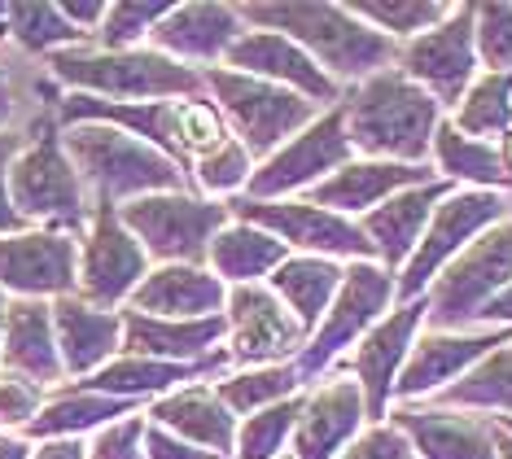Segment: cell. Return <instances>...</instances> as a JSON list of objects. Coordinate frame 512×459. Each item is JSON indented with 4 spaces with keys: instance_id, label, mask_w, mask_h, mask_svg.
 Returning a JSON list of instances; mask_svg holds the SVG:
<instances>
[{
    "instance_id": "ffe728a7",
    "label": "cell",
    "mask_w": 512,
    "mask_h": 459,
    "mask_svg": "<svg viewBox=\"0 0 512 459\" xmlns=\"http://www.w3.org/2000/svg\"><path fill=\"white\" fill-rule=\"evenodd\" d=\"M219 306H224L219 276L184 263L154 267L127 298V311L154 315V320H211V315H219Z\"/></svg>"
},
{
    "instance_id": "e575fe53",
    "label": "cell",
    "mask_w": 512,
    "mask_h": 459,
    "mask_svg": "<svg viewBox=\"0 0 512 459\" xmlns=\"http://www.w3.org/2000/svg\"><path fill=\"white\" fill-rule=\"evenodd\" d=\"M456 132L464 136H512V75H486L460 105Z\"/></svg>"
},
{
    "instance_id": "603a6c76",
    "label": "cell",
    "mask_w": 512,
    "mask_h": 459,
    "mask_svg": "<svg viewBox=\"0 0 512 459\" xmlns=\"http://www.w3.org/2000/svg\"><path fill=\"white\" fill-rule=\"evenodd\" d=\"M425 315V302H407L399 315H390L386 324H377L372 333L364 337V346H359L355 355V372H359V390H364V407L372 416H381L386 411V398L394 390V381H399L403 363H407V346H412V333L416 324H421Z\"/></svg>"
},
{
    "instance_id": "cb8c5ba5",
    "label": "cell",
    "mask_w": 512,
    "mask_h": 459,
    "mask_svg": "<svg viewBox=\"0 0 512 459\" xmlns=\"http://www.w3.org/2000/svg\"><path fill=\"white\" fill-rule=\"evenodd\" d=\"M224 333H228L224 315H211V320H154V315L123 311V355L136 359L197 363Z\"/></svg>"
},
{
    "instance_id": "ba28073f",
    "label": "cell",
    "mask_w": 512,
    "mask_h": 459,
    "mask_svg": "<svg viewBox=\"0 0 512 459\" xmlns=\"http://www.w3.org/2000/svg\"><path fill=\"white\" fill-rule=\"evenodd\" d=\"M202 79L219 97V110L228 114V123L246 140V153H267L285 145L316 114V105L307 97H298L281 84H267V79L241 75V70H206Z\"/></svg>"
},
{
    "instance_id": "f5cc1de1",
    "label": "cell",
    "mask_w": 512,
    "mask_h": 459,
    "mask_svg": "<svg viewBox=\"0 0 512 459\" xmlns=\"http://www.w3.org/2000/svg\"><path fill=\"white\" fill-rule=\"evenodd\" d=\"M495 459H512V438H508L504 429L495 433Z\"/></svg>"
},
{
    "instance_id": "5b68a950",
    "label": "cell",
    "mask_w": 512,
    "mask_h": 459,
    "mask_svg": "<svg viewBox=\"0 0 512 459\" xmlns=\"http://www.w3.org/2000/svg\"><path fill=\"white\" fill-rule=\"evenodd\" d=\"M241 18H254L263 27H276L289 40L307 44L320 57V70L337 79H359V75H377L386 62L399 57L390 35L364 27L346 5H241Z\"/></svg>"
},
{
    "instance_id": "c3c4849f",
    "label": "cell",
    "mask_w": 512,
    "mask_h": 459,
    "mask_svg": "<svg viewBox=\"0 0 512 459\" xmlns=\"http://www.w3.org/2000/svg\"><path fill=\"white\" fill-rule=\"evenodd\" d=\"M31 446H36L31 459H88L84 438H57V442H31Z\"/></svg>"
},
{
    "instance_id": "4fadbf2b",
    "label": "cell",
    "mask_w": 512,
    "mask_h": 459,
    "mask_svg": "<svg viewBox=\"0 0 512 459\" xmlns=\"http://www.w3.org/2000/svg\"><path fill=\"white\" fill-rule=\"evenodd\" d=\"M499 215H504V197L499 193H456V197H447V202L438 206V215L429 219L421 250H416V258L407 263V276H399V298L403 302L421 298V289L434 280L438 267L447 263L473 232L491 228Z\"/></svg>"
},
{
    "instance_id": "681fc988",
    "label": "cell",
    "mask_w": 512,
    "mask_h": 459,
    "mask_svg": "<svg viewBox=\"0 0 512 459\" xmlns=\"http://www.w3.org/2000/svg\"><path fill=\"white\" fill-rule=\"evenodd\" d=\"M477 320H499V324H512V285L508 289H499L491 302L482 306V315Z\"/></svg>"
},
{
    "instance_id": "f1b7e54d",
    "label": "cell",
    "mask_w": 512,
    "mask_h": 459,
    "mask_svg": "<svg viewBox=\"0 0 512 459\" xmlns=\"http://www.w3.org/2000/svg\"><path fill=\"white\" fill-rule=\"evenodd\" d=\"M447 197V184H425V188H407V193H394L386 206H377L368 215V223L359 232L372 241L386 263H403L407 250L421 241L425 223L434 219V202Z\"/></svg>"
},
{
    "instance_id": "d6986e66",
    "label": "cell",
    "mask_w": 512,
    "mask_h": 459,
    "mask_svg": "<svg viewBox=\"0 0 512 459\" xmlns=\"http://www.w3.org/2000/svg\"><path fill=\"white\" fill-rule=\"evenodd\" d=\"M228 66L241 75L267 79V84H285L289 92L307 101H337V79L311 62L289 35L281 31H250L228 49Z\"/></svg>"
},
{
    "instance_id": "7dc6e473",
    "label": "cell",
    "mask_w": 512,
    "mask_h": 459,
    "mask_svg": "<svg viewBox=\"0 0 512 459\" xmlns=\"http://www.w3.org/2000/svg\"><path fill=\"white\" fill-rule=\"evenodd\" d=\"M145 459H219V455L202 451V446L184 442V438H176V433H167L158 425H149L145 429Z\"/></svg>"
},
{
    "instance_id": "5bb4252c",
    "label": "cell",
    "mask_w": 512,
    "mask_h": 459,
    "mask_svg": "<svg viewBox=\"0 0 512 459\" xmlns=\"http://www.w3.org/2000/svg\"><path fill=\"white\" fill-rule=\"evenodd\" d=\"M53 333L62 372L71 385L88 381L92 372H101L123 355V311H101L79 293H66L53 302Z\"/></svg>"
},
{
    "instance_id": "4dcf8cb0",
    "label": "cell",
    "mask_w": 512,
    "mask_h": 459,
    "mask_svg": "<svg viewBox=\"0 0 512 459\" xmlns=\"http://www.w3.org/2000/svg\"><path fill=\"white\" fill-rule=\"evenodd\" d=\"M342 280H346L342 267L324 263V258L302 254V258H285V263L276 267L272 289L285 298V306H289V311H294V320H298V324L311 333L320 315L329 311L333 293L342 289Z\"/></svg>"
},
{
    "instance_id": "f6af8a7d",
    "label": "cell",
    "mask_w": 512,
    "mask_h": 459,
    "mask_svg": "<svg viewBox=\"0 0 512 459\" xmlns=\"http://www.w3.org/2000/svg\"><path fill=\"white\" fill-rule=\"evenodd\" d=\"M27 136V127H0V237H14V232H27V219L14 210V197H9V162Z\"/></svg>"
},
{
    "instance_id": "7402d4cb",
    "label": "cell",
    "mask_w": 512,
    "mask_h": 459,
    "mask_svg": "<svg viewBox=\"0 0 512 459\" xmlns=\"http://www.w3.org/2000/svg\"><path fill=\"white\" fill-rule=\"evenodd\" d=\"M237 9L224 5H171V14L154 27V49L176 62H211L237 44Z\"/></svg>"
},
{
    "instance_id": "60d3db41",
    "label": "cell",
    "mask_w": 512,
    "mask_h": 459,
    "mask_svg": "<svg viewBox=\"0 0 512 459\" xmlns=\"http://www.w3.org/2000/svg\"><path fill=\"white\" fill-rule=\"evenodd\" d=\"M473 44L495 75H512V5L473 9Z\"/></svg>"
},
{
    "instance_id": "f546056e",
    "label": "cell",
    "mask_w": 512,
    "mask_h": 459,
    "mask_svg": "<svg viewBox=\"0 0 512 459\" xmlns=\"http://www.w3.org/2000/svg\"><path fill=\"white\" fill-rule=\"evenodd\" d=\"M394 420L416 438V451L425 459H495V433L477 420L442 411H399Z\"/></svg>"
},
{
    "instance_id": "9a60e30c",
    "label": "cell",
    "mask_w": 512,
    "mask_h": 459,
    "mask_svg": "<svg viewBox=\"0 0 512 459\" xmlns=\"http://www.w3.org/2000/svg\"><path fill=\"white\" fill-rule=\"evenodd\" d=\"M477 66V44H473V5H460L451 22H438L429 35L412 40L403 49V70L407 79L429 88V97L460 101L469 88Z\"/></svg>"
},
{
    "instance_id": "7bdbcfd3",
    "label": "cell",
    "mask_w": 512,
    "mask_h": 459,
    "mask_svg": "<svg viewBox=\"0 0 512 459\" xmlns=\"http://www.w3.org/2000/svg\"><path fill=\"white\" fill-rule=\"evenodd\" d=\"M246 162H250L246 145H232V140H224L219 149H211L206 158L193 162V180L202 184L206 193H232V188L246 184Z\"/></svg>"
},
{
    "instance_id": "d590c367",
    "label": "cell",
    "mask_w": 512,
    "mask_h": 459,
    "mask_svg": "<svg viewBox=\"0 0 512 459\" xmlns=\"http://www.w3.org/2000/svg\"><path fill=\"white\" fill-rule=\"evenodd\" d=\"M451 407H491V411H512V346L491 350L482 368H473L460 385L442 394Z\"/></svg>"
},
{
    "instance_id": "74e56055",
    "label": "cell",
    "mask_w": 512,
    "mask_h": 459,
    "mask_svg": "<svg viewBox=\"0 0 512 459\" xmlns=\"http://www.w3.org/2000/svg\"><path fill=\"white\" fill-rule=\"evenodd\" d=\"M171 14V5L162 0H123V5H106V22L97 31V49L123 53L136 49L145 35H154V27Z\"/></svg>"
},
{
    "instance_id": "44dd1931",
    "label": "cell",
    "mask_w": 512,
    "mask_h": 459,
    "mask_svg": "<svg viewBox=\"0 0 512 459\" xmlns=\"http://www.w3.org/2000/svg\"><path fill=\"white\" fill-rule=\"evenodd\" d=\"M149 425L176 433V438L202 446L219 459L232 455V438H237V420L232 411L219 403L215 390H202V385H184V390H171L167 398H158L149 407Z\"/></svg>"
},
{
    "instance_id": "484cf974",
    "label": "cell",
    "mask_w": 512,
    "mask_h": 459,
    "mask_svg": "<svg viewBox=\"0 0 512 459\" xmlns=\"http://www.w3.org/2000/svg\"><path fill=\"white\" fill-rule=\"evenodd\" d=\"M141 403H127V398H110V394H92V390H75V385H62V390L49 394V403L40 407V416L27 425L22 438L27 442H57V438H84V433H97L114 425L123 416H136Z\"/></svg>"
},
{
    "instance_id": "2e32d148",
    "label": "cell",
    "mask_w": 512,
    "mask_h": 459,
    "mask_svg": "<svg viewBox=\"0 0 512 459\" xmlns=\"http://www.w3.org/2000/svg\"><path fill=\"white\" fill-rule=\"evenodd\" d=\"M346 158H351V140H346L342 110H333L320 123H311L302 136H294L289 145H281L272 162H263V171H254L250 180V193L254 202H263V197L289 193V188L316 184L324 171H337Z\"/></svg>"
},
{
    "instance_id": "816d5d0a",
    "label": "cell",
    "mask_w": 512,
    "mask_h": 459,
    "mask_svg": "<svg viewBox=\"0 0 512 459\" xmlns=\"http://www.w3.org/2000/svg\"><path fill=\"white\" fill-rule=\"evenodd\" d=\"M9 114H14V92H9V84L0 79V127L9 123Z\"/></svg>"
},
{
    "instance_id": "8992f818",
    "label": "cell",
    "mask_w": 512,
    "mask_h": 459,
    "mask_svg": "<svg viewBox=\"0 0 512 459\" xmlns=\"http://www.w3.org/2000/svg\"><path fill=\"white\" fill-rule=\"evenodd\" d=\"M119 219L141 241V250L149 258L202 267L215 232L228 219V206L206 202V197H189V193H154V197H136V202L119 206Z\"/></svg>"
},
{
    "instance_id": "8fae6325",
    "label": "cell",
    "mask_w": 512,
    "mask_h": 459,
    "mask_svg": "<svg viewBox=\"0 0 512 459\" xmlns=\"http://www.w3.org/2000/svg\"><path fill=\"white\" fill-rule=\"evenodd\" d=\"M237 219H246L250 228L259 232H276L289 245L307 250L311 258L316 254H355V258H372V241L355 223H346L333 210H320L311 202H254V197H241V202L228 206Z\"/></svg>"
},
{
    "instance_id": "277c9868",
    "label": "cell",
    "mask_w": 512,
    "mask_h": 459,
    "mask_svg": "<svg viewBox=\"0 0 512 459\" xmlns=\"http://www.w3.org/2000/svg\"><path fill=\"white\" fill-rule=\"evenodd\" d=\"M351 149L381 153L394 162H421L438 132V101L407 75H372L342 105Z\"/></svg>"
},
{
    "instance_id": "ee69618b",
    "label": "cell",
    "mask_w": 512,
    "mask_h": 459,
    "mask_svg": "<svg viewBox=\"0 0 512 459\" xmlns=\"http://www.w3.org/2000/svg\"><path fill=\"white\" fill-rule=\"evenodd\" d=\"M145 416H123L114 425L97 429L88 442V459H145Z\"/></svg>"
},
{
    "instance_id": "4316f807",
    "label": "cell",
    "mask_w": 512,
    "mask_h": 459,
    "mask_svg": "<svg viewBox=\"0 0 512 459\" xmlns=\"http://www.w3.org/2000/svg\"><path fill=\"white\" fill-rule=\"evenodd\" d=\"M508 337H512V328L477 333V337H447V333L425 337L421 346H416V355L403 363L394 390H399L403 398H421V394L434 390V385H442V381H451L456 372H464L473 359H482V355H491L495 346H504Z\"/></svg>"
},
{
    "instance_id": "52a82bcc",
    "label": "cell",
    "mask_w": 512,
    "mask_h": 459,
    "mask_svg": "<svg viewBox=\"0 0 512 459\" xmlns=\"http://www.w3.org/2000/svg\"><path fill=\"white\" fill-rule=\"evenodd\" d=\"M145 276H149V254L141 250V241L123 228L119 206L97 202L84 237H79L75 293L84 302L101 306V311H119Z\"/></svg>"
},
{
    "instance_id": "f35d334b",
    "label": "cell",
    "mask_w": 512,
    "mask_h": 459,
    "mask_svg": "<svg viewBox=\"0 0 512 459\" xmlns=\"http://www.w3.org/2000/svg\"><path fill=\"white\" fill-rule=\"evenodd\" d=\"M298 416H302V403H276V407L254 411L237 433V459H276L285 433L294 429Z\"/></svg>"
},
{
    "instance_id": "8d00e7d4",
    "label": "cell",
    "mask_w": 512,
    "mask_h": 459,
    "mask_svg": "<svg viewBox=\"0 0 512 459\" xmlns=\"http://www.w3.org/2000/svg\"><path fill=\"white\" fill-rule=\"evenodd\" d=\"M294 385H298L294 368H250V372H237V376H228V381H219L215 398L228 411H263V407H276V398L289 394Z\"/></svg>"
},
{
    "instance_id": "7c38bea8",
    "label": "cell",
    "mask_w": 512,
    "mask_h": 459,
    "mask_svg": "<svg viewBox=\"0 0 512 459\" xmlns=\"http://www.w3.org/2000/svg\"><path fill=\"white\" fill-rule=\"evenodd\" d=\"M228 324H232L228 359L241 363V368H276V359H289L307 337V328L294 320V311L281 298H272L267 289L254 285L232 289Z\"/></svg>"
},
{
    "instance_id": "9c48e42d",
    "label": "cell",
    "mask_w": 512,
    "mask_h": 459,
    "mask_svg": "<svg viewBox=\"0 0 512 459\" xmlns=\"http://www.w3.org/2000/svg\"><path fill=\"white\" fill-rule=\"evenodd\" d=\"M508 285H512V223H499L442 272V285L434 289V302H429L434 306L429 324L434 328L473 324L482 315V306Z\"/></svg>"
},
{
    "instance_id": "11a10c76",
    "label": "cell",
    "mask_w": 512,
    "mask_h": 459,
    "mask_svg": "<svg viewBox=\"0 0 512 459\" xmlns=\"http://www.w3.org/2000/svg\"><path fill=\"white\" fill-rule=\"evenodd\" d=\"M504 433H508V438H512V416H504Z\"/></svg>"
},
{
    "instance_id": "f907efd6",
    "label": "cell",
    "mask_w": 512,
    "mask_h": 459,
    "mask_svg": "<svg viewBox=\"0 0 512 459\" xmlns=\"http://www.w3.org/2000/svg\"><path fill=\"white\" fill-rule=\"evenodd\" d=\"M31 451H36V446L22 438V433H5V429H0V459H31Z\"/></svg>"
},
{
    "instance_id": "b9f144b4",
    "label": "cell",
    "mask_w": 512,
    "mask_h": 459,
    "mask_svg": "<svg viewBox=\"0 0 512 459\" xmlns=\"http://www.w3.org/2000/svg\"><path fill=\"white\" fill-rule=\"evenodd\" d=\"M44 403H49L44 385L0 368V429L5 433H27V425L40 416Z\"/></svg>"
},
{
    "instance_id": "ab89813d",
    "label": "cell",
    "mask_w": 512,
    "mask_h": 459,
    "mask_svg": "<svg viewBox=\"0 0 512 459\" xmlns=\"http://www.w3.org/2000/svg\"><path fill=\"white\" fill-rule=\"evenodd\" d=\"M355 18H368L377 22L381 31H394V35H412V31H425L442 22L456 9L447 5H421V0H359V5H346Z\"/></svg>"
},
{
    "instance_id": "bcb514c9",
    "label": "cell",
    "mask_w": 512,
    "mask_h": 459,
    "mask_svg": "<svg viewBox=\"0 0 512 459\" xmlns=\"http://www.w3.org/2000/svg\"><path fill=\"white\" fill-rule=\"evenodd\" d=\"M342 459H412V446H407V438L399 429L377 425V429H368Z\"/></svg>"
},
{
    "instance_id": "e0dca14e",
    "label": "cell",
    "mask_w": 512,
    "mask_h": 459,
    "mask_svg": "<svg viewBox=\"0 0 512 459\" xmlns=\"http://www.w3.org/2000/svg\"><path fill=\"white\" fill-rule=\"evenodd\" d=\"M390 289L394 285H390V276L381 272V267H372V263L351 267L346 280H342V289H337V302L329 306V320L320 324V333H316V341H311L307 355L294 363L298 381L302 376H311V372H320L333 355H342L346 341L359 337L381 315V306L390 302Z\"/></svg>"
},
{
    "instance_id": "83f0119b",
    "label": "cell",
    "mask_w": 512,
    "mask_h": 459,
    "mask_svg": "<svg viewBox=\"0 0 512 459\" xmlns=\"http://www.w3.org/2000/svg\"><path fill=\"white\" fill-rule=\"evenodd\" d=\"M407 184H429L425 167H407V162H351L333 175V180L316 184V202L311 206H333L342 215L377 206L381 197H394Z\"/></svg>"
},
{
    "instance_id": "30bf717a",
    "label": "cell",
    "mask_w": 512,
    "mask_h": 459,
    "mask_svg": "<svg viewBox=\"0 0 512 459\" xmlns=\"http://www.w3.org/2000/svg\"><path fill=\"white\" fill-rule=\"evenodd\" d=\"M79 280V237L27 228L0 237V293L5 298L57 302L75 293Z\"/></svg>"
},
{
    "instance_id": "d4e9b609",
    "label": "cell",
    "mask_w": 512,
    "mask_h": 459,
    "mask_svg": "<svg viewBox=\"0 0 512 459\" xmlns=\"http://www.w3.org/2000/svg\"><path fill=\"white\" fill-rule=\"evenodd\" d=\"M359 420H364V390L355 381H329L311 394V403L298 416V459H333L337 446L355 438Z\"/></svg>"
},
{
    "instance_id": "7a4b0ae2",
    "label": "cell",
    "mask_w": 512,
    "mask_h": 459,
    "mask_svg": "<svg viewBox=\"0 0 512 459\" xmlns=\"http://www.w3.org/2000/svg\"><path fill=\"white\" fill-rule=\"evenodd\" d=\"M62 149L71 158V167L84 180L92 206H127L136 197L154 193H180L184 171L167 153H158L145 140L119 132L106 123H75L62 127Z\"/></svg>"
},
{
    "instance_id": "ac0fdd59",
    "label": "cell",
    "mask_w": 512,
    "mask_h": 459,
    "mask_svg": "<svg viewBox=\"0 0 512 459\" xmlns=\"http://www.w3.org/2000/svg\"><path fill=\"white\" fill-rule=\"evenodd\" d=\"M0 368L18 372L44 390H62L66 372L57 355V333H53V302L36 298H9L5 311V337H0Z\"/></svg>"
},
{
    "instance_id": "1f68e13d",
    "label": "cell",
    "mask_w": 512,
    "mask_h": 459,
    "mask_svg": "<svg viewBox=\"0 0 512 459\" xmlns=\"http://www.w3.org/2000/svg\"><path fill=\"white\" fill-rule=\"evenodd\" d=\"M0 40H14L22 53L53 57L62 49L92 44L84 31H75L57 5H0Z\"/></svg>"
},
{
    "instance_id": "836d02e7",
    "label": "cell",
    "mask_w": 512,
    "mask_h": 459,
    "mask_svg": "<svg viewBox=\"0 0 512 459\" xmlns=\"http://www.w3.org/2000/svg\"><path fill=\"white\" fill-rule=\"evenodd\" d=\"M434 149H438V162L447 175L477 180V184H508L512 180L508 167H504V153L491 149L486 140H469L451 123H442L434 132Z\"/></svg>"
},
{
    "instance_id": "db71d44e",
    "label": "cell",
    "mask_w": 512,
    "mask_h": 459,
    "mask_svg": "<svg viewBox=\"0 0 512 459\" xmlns=\"http://www.w3.org/2000/svg\"><path fill=\"white\" fill-rule=\"evenodd\" d=\"M5 311H9V298L0 293V337H5Z\"/></svg>"
},
{
    "instance_id": "6da1fadb",
    "label": "cell",
    "mask_w": 512,
    "mask_h": 459,
    "mask_svg": "<svg viewBox=\"0 0 512 459\" xmlns=\"http://www.w3.org/2000/svg\"><path fill=\"white\" fill-rule=\"evenodd\" d=\"M9 197H14L18 215L27 219V228L84 237L92 219V197L79 171L71 167V158H66L62 127H57L53 110L27 123V136L9 162Z\"/></svg>"
},
{
    "instance_id": "d6a6232c",
    "label": "cell",
    "mask_w": 512,
    "mask_h": 459,
    "mask_svg": "<svg viewBox=\"0 0 512 459\" xmlns=\"http://www.w3.org/2000/svg\"><path fill=\"white\" fill-rule=\"evenodd\" d=\"M206 258H211L215 272L224 280H232V285H250V280L276 272V267L285 263V245L272 241L259 228H250V223H237V228L215 232Z\"/></svg>"
},
{
    "instance_id": "3957f363",
    "label": "cell",
    "mask_w": 512,
    "mask_h": 459,
    "mask_svg": "<svg viewBox=\"0 0 512 459\" xmlns=\"http://www.w3.org/2000/svg\"><path fill=\"white\" fill-rule=\"evenodd\" d=\"M49 62V75L62 88L79 92V97H101V101H171V97H197L206 79L193 66L176 62V57L158 49H62Z\"/></svg>"
}]
</instances>
